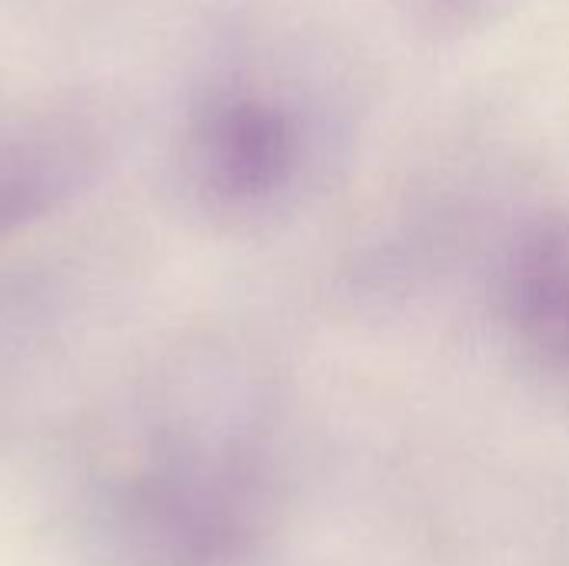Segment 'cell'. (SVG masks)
Returning a JSON list of instances; mask_svg holds the SVG:
<instances>
[{
    "label": "cell",
    "mask_w": 569,
    "mask_h": 566,
    "mask_svg": "<svg viewBox=\"0 0 569 566\" xmlns=\"http://www.w3.org/2000/svg\"><path fill=\"white\" fill-rule=\"evenodd\" d=\"M503 307L520 344L569 374V217H550L520 237L503 277Z\"/></svg>",
    "instance_id": "6da1fadb"
},
{
    "label": "cell",
    "mask_w": 569,
    "mask_h": 566,
    "mask_svg": "<svg viewBox=\"0 0 569 566\" xmlns=\"http://www.w3.org/2000/svg\"><path fill=\"white\" fill-rule=\"evenodd\" d=\"M297 150V127L280 107L240 100L213 120L207 160L220 190L233 197H263L290 180Z\"/></svg>",
    "instance_id": "7a4b0ae2"
},
{
    "label": "cell",
    "mask_w": 569,
    "mask_h": 566,
    "mask_svg": "<svg viewBox=\"0 0 569 566\" xmlns=\"http://www.w3.org/2000/svg\"><path fill=\"white\" fill-rule=\"evenodd\" d=\"M487 3H497V0H430L437 17H453V20H467L473 13H480Z\"/></svg>",
    "instance_id": "3957f363"
}]
</instances>
